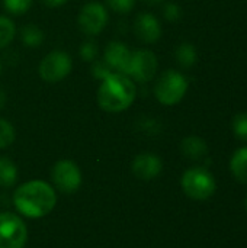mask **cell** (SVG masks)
<instances>
[{
	"label": "cell",
	"instance_id": "obj_1",
	"mask_svg": "<svg viewBox=\"0 0 247 248\" xmlns=\"http://www.w3.org/2000/svg\"><path fill=\"white\" fill-rule=\"evenodd\" d=\"M16 211L29 219H38L48 215L55 203L57 195L51 185L44 180H29L20 185L13 193Z\"/></svg>",
	"mask_w": 247,
	"mask_h": 248
},
{
	"label": "cell",
	"instance_id": "obj_2",
	"mask_svg": "<svg viewBox=\"0 0 247 248\" xmlns=\"http://www.w3.org/2000/svg\"><path fill=\"white\" fill-rule=\"evenodd\" d=\"M137 89L134 81L119 73H112L102 80L98 89V105L109 113H118L128 109L135 100Z\"/></svg>",
	"mask_w": 247,
	"mask_h": 248
},
{
	"label": "cell",
	"instance_id": "obj_3",
	"mask_svg": "<svg viewBox=\"0 0 247 248\" xmlns=\"http://www.w3.org/2000/svg\"><path fill=\"white\" fill-rule=\"evenodd\" d=\"M188 87L189 81L182 73L176 70H166L154 84V96L162 105L173 106L185 97Z\"/></svg>",
	"mask_w": 247,
	"mask_h": 248
},
{
	"label": "cell",
	"instance_id": "obj_4",
	"mask_svg": "<svg viewBox=\"0 0 247 248\" xmlns=\"http://www.w3.org/2000/svg\"><path fill=\"white\" fill-rule=\"evenodd\" d=\"M181 185L183 192L195 201H207L217 189L215 179L207 167H192L186 170L181 179Z\"/></svg>",
	"mask_w": 247,
	"mask_h": 248
},
{
	"label": "cell",
	"instance_id": "obj_5",
	"mask_svg": "<svg viewBox=\"0 0 247 248\" xmlns=\"http://www.w3.org/2000/svg\"><path fill=\"white\" fill-rule=\"evenodd\" d=\"M28 230L22 218L12 212L0 214V248H23Z\"/></svg>",
	"mask_w": 247,
	"mask_h": 248
},
{
	"label": "cell",
	"instance_id": "obj_6",
	"mask_svg": "<svg viewBox=\"0 0 247 248\" xmlns=\"http://www.w3.org/2000/svg\"><path fill=\"white\" fill-rule=\"evenodd\" d=\"M73 67L70 55L64 51H52L47 54L39 64V76L47 83H58L66 78Z\"/></svg>",
	"mask_w": 247,
	"mask_h": 248
},
{
	"label": "cell",
	"instance_id": "obj_7",
	"mask_svg": "<svg viewBox=\"0 0 247 248\" xmlns=\"http://www.w3.org/2000/svg\"><path fill=\"white\" fill-rule=\"evenodd\" d=\"M52 182L58 192L70 195L82 186V171L71 160H60L54 164L51 173Z\"/></svg>",
	"mask_w": 247,
	"mask_h": 248
},
{
	"label": "cell",
	"instance_id": "obj_8",
	"mask_svg": "<svg viewBox=\"0 0 247 248\" xmlns=\"http://www.w3.org/2000/svg\"><path fill=\"white\" fill-rule=\"evenodd\" d=\"M108 19L109 16L106 7L99 1H90L80 9L77 23H79V29L84 35L93 36V35H99L105 29Z\"/></svg>",
	"mask_w": 247,
	"mask_h": 248
},
{
	"label": "cell",
	"instance_id": "obj_9",
	"mask_svg": "<svg viewBox=\"0 0 247 248\" xmlns=\"http://www.w3.org/2000/svg\"><path fill=\"white\" fill-rule=\"evenodd\" d=\"M157 67H159L157 57L153 51L138 49V51H134L131 55L128 76L132 77L135 81L148 83L156 76Z\"/></svg>",
	"mask_w": 247,
	"mask_h": 248
},
{
	"label": "cell",
	"instance_id": "obj_10",
	"mask_svg": "<svg viewBox=\"0 0 247 248\" xmlns=\"http://www.w3.org/2000/svg\"><path fill=\"white\" fill-rule=\"evenodd\" d=\"M131 55H132V52L128 49V46L125 44H122L119 41H112L105 48L103 61L111 67V70H115V73L128 76Z\"/></svg>",
	"mask_w": 247,
	"mask_h": 248
},
{
	"label": "cell",
	"instance_id": "obj_11",
	"mask_svg": "<svg viewBox=\"0 0 247 248\" xmlns=\"http://www.w3.org/2000/svg\"><path fill=\"white\" fill-rule=\"evenodd\" d=\"M163 169V163L159 155L153 153H141L132 161V173L137 179L150 182L156 179Z\"/></svg>",
	"mask_w": 247,
	"mask_h": 248
},
{
	"label": "cell",
	"instance_id": "obj_12",
	"mask_svg": "<svg viewBox=\"0 0 247 248\" xmlns=\"http://www.w3.org/2000/svg\"><path fill=\"white\" fill-rule=\"evenodd\" d=\"M134 33L144 44H153L162 36V26L156 16L150 13H140L134 22Z\"/></svg>",
	"mask_w": 247,
	"mask_h": 248
},
{
	"label": "cell",
	"instance_id": "obj_13",
	"mask_svg": "<svg viewBox=\"0 0 247 248\" xmlns=\"http://www.w3.org/2000/svg\"><path fill=\"white\" fill-rule=\"evenodd\" d=\"M181 151L186 158H189L192 161H201L208 155V145L201 137L191 135L182 141Z\"/></svg>",
	"mask_w": 247,
	"mask_h": 248
},
{
	"label": "cell",
	"instance_id": "obj_14",
	"mask_svg": "<svg viewBox=\"0 0 247 248\" xmlns=\"http://www.w3.org/2000/svg\"><path fill=\"white\" fill-rule=\"evenodd\" d=\"M230 169L240 183L247 185V147L236 150L230 161Z\"/></svg>",
	"mask_w": 247,
	"mask_h": 248
},
{
	"label": "cell",
	"instance_id": "obj_15",
	"mask_svg": "<svg viewBox=\"0 0 247 248\" xmlns=\"http://www.w3.org/2000/svg\"><path fill=\"white\" fill-rule=\"evenodd\" d=\"M175 57H176V61L179 62V65L183 68H191L198 61L197 48H195V45H192L189 42H183V44L178 45V48L175 51Z\"/></svg>",
	"mask_w": 247,
	"mask_h": 248
},
{
	"label": "cell",
	"instance_id": "obj_16",
	"mask_svg": "<svg viewBox=\"0 0 247 248\" xmlns=\"http://www.w3.org/2000/svg\"><path fill=\"white\" fill-rule=\"evenodd\" d=\"M16 180H17L16 164L7 157H0V186L12 187L16 183Z\"/></svg>",
	"mask_w": 247,
	"mask_h": 248
},
{
	"label": "cell",
	"instance_id": "obj_17",
	"mask_svg": "<svg viewBox=\"0 0 247 248\" xmlns=\"http://www.w3.org/2000/svg\"><path fill=\"white\" fill-rule=\"evenodd\" d=\"M20 38H22V42L31 48H35V46H39L44 41V33L42 31L33 25V23H29V25H25L22 29H20Z\"/></svg>",
	"mask_w": 247,
	"mask_h": 248
},
{
	"label": "cell",
	"instance_id": "obj_18",
	"mask_svg": "<svg viewBox=\"0 0 247 248\" xmlns=\"http://www.w3.org/2000/svg\"><path fill=\"white\" fill-rule=\"evenodd\" d=\"M15 35H16L15 23L9 17L0 15V49L6 48L13 41Z\"/></svg>",
	"mask_w": 247,
	"mask_h": 248
},
{
	"label": "cell",
	"instance_id": "obj_19",
	"mask_svg": "<svg viewBox=\"0 0 247 248\" xmlns=\"http://www.w3.org/2000/svg\"><path fill=\"white\" fill-rule=\"evenodd\" d=\"M15 128L10 122L0 118V150L7 148L15 141Z\"/></svg>",
	"mask_w": 247,
	"mask_h": 248
},
{
	"label": "cell",
	"instance_id": "obj_20",
	"mask_svg": "<svg viewBox=\"0 0 247 248\" xmlns=\"http://www.w3.org/2000/svg\"><path fill=\"white\" fill-rule=\"evenodd\" d=\"M233 132L237 140L247 142V112L237 113L233 118Z\"/></svg>",
	"mask_w": 247,
	"mask_h": 248
},
{
	"label": "cell",
	"instance_id": "obj_21",
	"mask_svg": "<svg viewBox=\"0 0 247 248\" xmlns=\"http://www.w3.org/2000/svg\"><path fill=\"white\" fill-rule=\"evenodd\" d=\"M33 0H3L4 9L13 15H22L29 10Z\"/></svg>",
	"mask_w": 247,
	"mask_h": 248
},
{
	"label": "cell",
	"instance_id": "obj_22",
	"mask_svg": "<svg viewBox=\"0 0 247 248\" xmlns=\"http://www.w3.org/2000/svg\"><path fill=\"white\" fill-rule=\"evenodd\" d=\"M106 4L109 6L111 10L124 15V13H128L134 7L135 0H106Z\"/></svg>",
	"mask_w": 247,
	"mask_h": 248
},
{
	"label": "cell",
	"instance_id": "obj_23",
	"mask_svg": "<svg viewBox=\"0 0 247 248\" xmlns=\"http://www.w3.org/2000/svg\"><path fill=\"white\" fill-rule=\"evenodd\" d=\"M96 55H98V46H96L95 42L87 41V42L82 44V46H80V57H82V60L93 61L96 58Z\"/></svg>",
	"mask_w": 247,
	"mask_h": 248
},
{
	"label": "cell",
	"instance_id": "obj_24",
	"mask_svg": "<svg viewBox=\"0 0 247 248\" xmlns=\"http://www.w3.org/2000/svg\"><path fill=\"white\" fill-rule=\"evenodd\" d=\"M163 15L169 22H176L182 16V9L176 3H166V6L163 9Z\"/></svg>",
	"mask_w": 247,
	"mask_h": 248
},
{
	"label": "cell",
	"instance_id": "obj_25",
	"mask_svg": "<svg viewBox=\"0 0 247 248\" xmlns=\"http://www.w3.org/2000/svg\"><path fill=\"white\" fill-rule=\"evenodd\" d=\"M92 73H93V76L96 77V78H100V80H103V78H106L109 74H112L114 71L111 70V67L105 62V61H95V64H93V67H92Z\"/></svg>",
	"mask_w": 247,
	"mask_h": 248
},
{
	"label": "cell",
	"instance_id": "obj_26",
	"mask_svg": "<svg viewBox=\"0 0 247 248\" xmlns=\"http://www.w3.org/2000/svg\"><path fill=\"white\" fill-rule=\"evenodd\" d=\"M42 4H45V6H48V7H58V6H61V4H64L67 0H39Z\"/></svg>",
	"mask_w": 247,
	"mask_h": 248
},
{
	"label": "cell",
	"instance_id": "obj_27",
	"mask_svg": "<svg viewBox=\"0 0 247 248\" xmlns=\"http://www.w3.org/2000/svg\"><path fill=\"white\" fill-rule=\"evenodd\" d=\"M4 105H6V94H4V92L0 89V109H3Z\"/></svg>",
	"mask_w": 247,
	"mask_h": 248
},
{
	"label": "cell",
	"instance_id": "obj_28",
	"mask_svg": "<svg viewBox=\"0 0 247 248\" xmlns=\"http://www.w3.org/2000/svg\"><path fill=\"white\" fill-rule=\"evenodd\" d=\"M146 3H150V4H156V3H160L162 0H144Z\"/></svg>",
	"mask_w": 247,
	"mask_h": 248
},
{
	"label": "cell",
	"instance_id": "obj_29",
	"mask_svg": "<svg viewBox=\"0 0 247 248\" xmlns=\"http://www.w3.org/2000/svg\"><path fill=\"white\" fill-rule=\"evenodd\" d=\"M245 205H246V211H247V196H246V202H245Z\"/></svg>",
	"mask_w": 247,
	"mask_h": 248
},
{
	"label": "cell",
	"instance_id": "obj_30",
	"mask_svg": "<svg viewBox=\"0 0 247 248\" xmlns=\"http://www.w3.org/2000/svg\"><path fill=\"white\" fill-rule=\"evenodd\" d=\"M0 74H1V62H0Z\"/></svg>",
	"mask_w": 247,
	"mask_h": 248
}]
</instances>
